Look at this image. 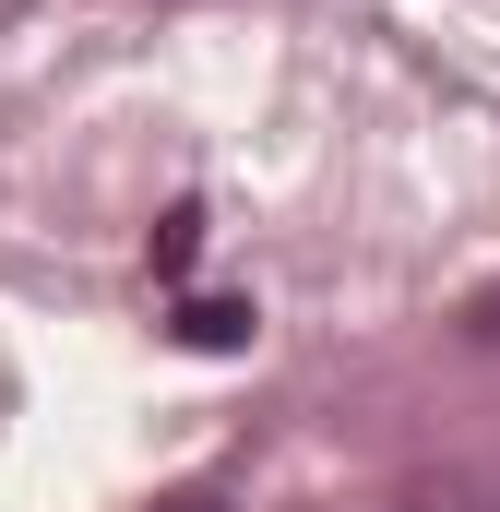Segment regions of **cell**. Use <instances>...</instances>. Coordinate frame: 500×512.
<instances>
[{"instance_id":"1","label":"cell","mask_w":500,"mask_h":512,"mask_svg":"<svg viewBox=\"0 0 500 512\" xmlns=\"http://www.w3.org/2000/svg\"><path fill=\"white\" fill-rule=\"evenodd\" d=\"M262 322H250V298H191L179 310V346H203V358H227V346H250Z\"/></svg>"},{"instance_id":"2","label":"cell","mask_w":500,"mask_h":512,"mask_svg":"<svg viewBox=\"0 0 500 512\" xmlns=\"http://www.w3.org/2000/svg\"><path fill=\"white\" fill-rule=\"evenodd\" d=\"M191 251H203V215L179 203V215H167V239H155V274H191Z\"/></svg>"},{"instance_id":"3","label":"cell","mask_w":500,"mask_h":512,"mask_svg":"<svg viewBox=\"0 0 500 512\" xmlns=\"http://www.w3.org/2000/svg\"><path fill=\"white\" fill-rule=\"evenodd\" d=\"M179 512H215V501H179Z\"/></svg>"}]
</instances>
